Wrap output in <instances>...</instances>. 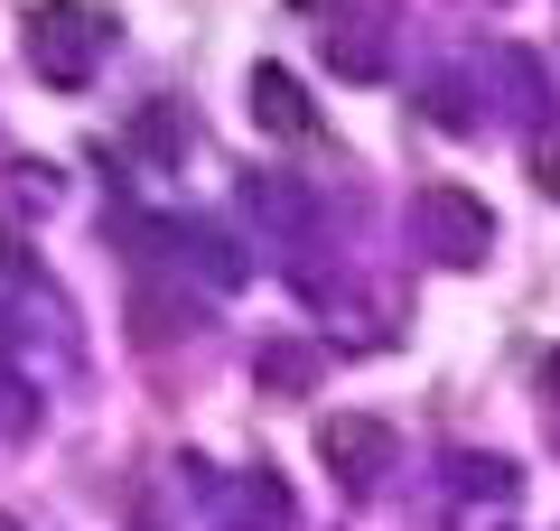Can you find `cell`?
Returning <instances> with one entry per match:
<instances>
[{
  "label": "cell",
  "mask_w": 560,
  "mask_h": 531,
  "mask_svg": "<svg viewBox=\"0 0 560 531\" xmlns=\"http://www.w3.org/2000/svg\"><path fill=\"white\" fill-rule=\"evenodd\" d=\"M411 215H420V234H430L440 261H486V243H495V224H486V205L467 187H420Z\"/></svg>",
  "instance_id": "6da1fadb"
},
{
  "label": "cell",
  "mask_w": 560,
  "mask_h": 531,
  "mask_svg": "<svg viewBox=\"0 0 560 531\" xmlns=\"http://www.w3.org/2000/svg\"><path fill=\"white\" fill-rule=\"evenodd\" d=\"M318 457L346 475V485H374V475L393 467V429H383V420H327V429H318Z\"/></svg>",
  "instance_id": "7a4b0ae2"
},
{
  "label": "cell",
  "mask_w": 560,
  "mask_h": 531,
  "mask_svg": "<svg viewBox=\"0 0 560 531\" xmlns=\"http://www.w3.org/2000/svg\"><path fill=\"white\" fill-rule=\"evenodd\" d=\"M28 66H38L47 84H84L94 75V28H84L75 10H47L38 38H28Z\"/></svg>",
  "instance_id": "3957f363"
},
{
  "label": "cell",
  "mask_w": 560,
  "mask_h": 531,
  "mask_svg": "<svg viewBox=\"0 0 560 531\" xmlns=\"http://www.w3.org/2000/svg\"><path fill=\"white\" fill-rule=\"evenodd\" d=\"M253 113H261V131H280V140L308 131V103H300V84L280 75V66H261V75H253Z\"/></svg>",
  "instance_id": "277c9868"
},
{
  "label": "cell",
  "mask_w": 560,
  "mask_h": 531,
  "mask_svg": "<svg viewBox=\"0 0 560 531\" xmlns=\"http://www.w3.org/2000/svg\"><path fill=\"white\" fill-rule=\"evenodd\" d=\"M131 327H140V345H160V335L187 327V308H178L168 290H131Z\"/></svg>",
  "instance_id": "5b68a950"
},
{
  "label": "cell",
  "mask_w": 560,
  "mask_h": 531,
  "mask_svg": "<svg viewBox=\"0 0 560 531\" xmlns=\"http://www.w3.org/2000/svg\"><path fill=\"white\" fill-rule=\"evenodd\" d=\"M308 374H318V354H308V345H271V354H261V382H271V392H300Z\"/></svg>",
  "instance_id": "8992f818"
},
{
  "label": "cell",
  "mask_w": 560,
  "mask_h": 531,
  "mask_svg": "<svg viewBox=\"0 0 560 531\" xmlns=\"http://www.w3.org/2000/svg\"><path fill=\"white\" fill-rule=\"evenodd\" d=\"M541 382H551V392H560V354H551V364H541Z\"/></svg>",
  "instance_id": "52a82bcc"
},
{
  "label": "cell",
  "mask_w": 560,
  "mask_h": 531,
  "mask_svg": "<svg viewBox=\"0 0 560 531\" xmlns=\"http://www.w3.org/2000/svg\"><path fill=\"white\" fill-rule=\"evenodd\" d=\"M0 531H10V522H0Z\"/></svg>",
  "instance_id": "ba28073f"
}]
</instances>
